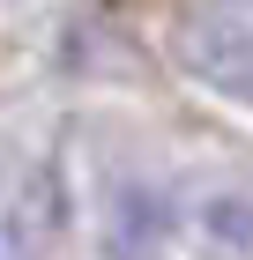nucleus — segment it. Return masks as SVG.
Instances as JSON below:
<instances>
[{
    "mask_svg": "<svg viewBox=\"0 0 253 260\" xmlns=\"http://www.w3.org/2000/svg\"><path fill=\"white\" fill-rule=\"evenodd\" d=\"M201 238H209L216 260H253V201H209Z\"/></svg>",
    "mask_w": 253,
    "mask_h": 260,
    "instance_id": "obj_1",
    "label": "nucleus"
}]
</instances>
